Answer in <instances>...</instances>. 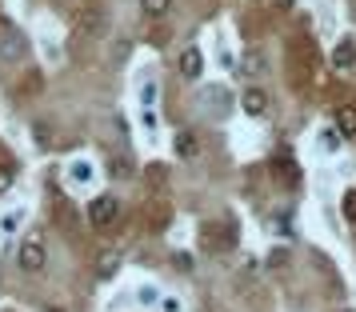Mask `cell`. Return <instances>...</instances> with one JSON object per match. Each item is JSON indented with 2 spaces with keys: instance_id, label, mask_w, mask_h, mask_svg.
<instances>
[{
  "instance_id": "cell-1",
  "label": "cell",
  "mask_w": 356,
  "mask_h": 312,
  "mask_svg": "<svg viewBox=\"0 0 356 312\" xmlns=\"http://www.w3.org/2000/svg\"><path fill=\"white\" fill-rule=\"evenodd\" d=\"M312 72H316V44H312V40H292V49H289V81L296 84V88H308Z\"/></svg>"
},
{
  "instance_id": "cell-2",
  "label": "cell",
  "mask_w": 356,
  "mask_h": 312,
  "mask_svg": "<svg viewBox=\"0 0 356 312\" xmlns=\"http://www.w3.org/2000/svg\"><path fill=\"white\" fill-rule=\"evenodd\" d=\"M116 216H120V200H116L113 192H104V197L88 200V220H92L97 229H108Z\"/></svg>"
},
{
  "instance_id": "cell-3",
  "label": "cell",
  "mask_w": 356,
  "mask_h": 312,
  "mask_svg": "<svg viewBox=\"0 0 356 312\" xmlns=\"http://www.w3.org/2000/svg\"><path fill=\"white\" fill-rule=\"evenodd\" d=\"M44 264H49L44 240H40V236H29V240L20 245V268H24V272H40Z\"/></svg>"
},
{
  "instance_id": "cell-4",
  "label": "cell",
  "mask_w": 356,
  "mask_h": 312,
  "mask_svg": "<svg viewBox=\"0 0 356 312\" xmlns=\"http://www.w3.org/2000/svg\"><path fill=\"white\" fill-rule=\"evenodd\" d=\"M76 24H81V33H84V36H104V28H108V17H104V8L88 4V8H81Z\"/></svg>"
},
{
  "instance_id": "cell-5",
  "label": "cell",
  "mask_w": 356,
  "mask_h": 312,
  "mask_svg": "<svg viewBox=\"0 0 356 312\" xmlns=\"http://www.w3.org/2000/svg\"><path fill=\"white\" fill-rule=\"evenodd\" d=\"M241 108L248 116H264L268 113V92H264V88H248V92L241 97Z\"/></svg>"
},
{
  "instance_id": "cell-6",
  "label": "cell",
  "mask_w": 356,
  "mask_h": 312,
  "mask_svg": "<svg viewBox=\"0 0 356 312\" xmlns=\"http://www.w3.org/2000/svg\"><path fill=\"white\" fill-rule=\"evenodd\" d=\"M200 72H204V56H200V49H184L180 52V76L196 81Z\"/></svg>"
},
{
  "instance_id": "cell-7",
  "label": "cell",
  "mask_w": 356,
  "mask_h": 312,
  "mask_svg": "<svg viewBox=\"0 0 356 312\" xmlns=\"http://www.w3.org/2000/svg\"><path fill=\"white\" fill-rule=\"evenodd\" d=\"M332 65H337V68H353L356 65V40H353V36L337 40V49H332Z\"/></svg>"
},
{
  "instance_id": "cell-8",
  "label": "cell",
  "mask_w": 356,
  "mask_h": 312,
  "mask_svg": "<svg viewBox=\"0 0 356 312\" xmlns=\"http://www.w3.org/2000/svg\"><path fill=\"white\" fill-rule=\"evenodd\" d=\"M337 129L340 136H356V104H340L337 108Z\"/></svg>"
},
{
  "instance_id": "cell-9",
  "label": "cell",
  "mask_w": 356,
  "mask_h": 312,
  "mask_svg": "<svg viewBox=\"0 0 356 312\" xmlns=\"http://www.w3.org/2000/svg\"><path fill=\"white\" fill-rule=\"evenodd\" d=\"M273 172H276V184H280V188H296V184H300V172H296V165H276Z\"/></svg>"
},
{
  "instance_id": "cell-10",
  "label": "cell",
  "mask_w": 356,
  "mask_h": 312,
  "mask_svg": "<svg viewBox=\"0 0 356 312\" xmlns=\"http://www.w3.org/2000/svg\"><path fill=\"white\" fill-rule=\"evenodd\" d=\"M177 152L184 156V161H193L196 152H200V140H196L193 132H180V136H177Z\"/></svg>"
},
{
  "instance_id": "cell-11",
  "label": "cell",
  "mask_w": 356,
  "mask_h": 312,
  "mask_svg": "<svg viewBox=\"0 0 356 312\" xmlns=\"http://www.w3.org/2000/svg\"><path fill=\"white\" fill-rule=\"evenodd\" d=\"M68 176H72V184H92V165L88 161H72L68 165Z\"/></svg>"
},
{
  "instance_id": "cell-12",
  "label": "cell",
  "mask_w": 356,
  "mask_h": 312,
  "mask_svg": "<svg viewBox=\"0 0 356 312\" xmlns=\"http://www.w3.org/2000/svg\"><path fill=\"white\" fill-rule=\"evenodd\" d=\"M316 145H321V152H337L340 148V129H321L316 132Z\"/></svg>"
},
{
  "instance_id": "cell-13",
  "label": "cell",
  "mask_w": 356,
  "mask_h": 312,
  "mask_svg": "<svg viewBox=\"0 0 356 312\" xmlns=\"http://www.w3.org/2000/svg\"><path fill=\"white\" fill-rule=\"evenodd\" d=\"M24 224V213H8V216H0V236H13V232Z\"/></svg>"
},
{
  "instance_id": "cell-14",
  "label": "cell",
  "mask_w": 356,
  "mask_h": 312,
  "mask_svg": "<svg viewBox=\"0 0 356 312\" xmlns=\"http://www.w3.org/2000/svg\"><path fill=\"white\" fill-rule=\"evenodd\" d=\"M244 72H248V76L264 72V56H260V52H248V56H244Z\"/></svg>"
},
{
  "instance_id": "cell-15",
  "label": "cell",
  "mask_w": 356,
  "mask_h": 312,
  "mask_svg": "<svg viewBox=\"0 0 356 312\" xmlns=\"http://www.w3.org/2000/svg\"><path fill=\"white\" fill-rule=\"evenodd\" d=\"M140 4H145V13H148V17H164L172 0H140Z\"/></svg>"
},
{
  "instance_id": "cell-16",
  "label": "cell",
  "mask_w": 356,
  "mask_h": 312,
  "mask_svg": "<svg viewBox=\"0 0 356 312\" xmlns=\"http://www.w3.org/2000/svg\"><path fill=\"white\" fill-rule=\"evenodd\" d=\"M344 220H348V224H356V188H348V192H344Z\"/></svg>"
},
{
  "instance_id": "cell-17",
  "label": "cell",
  "mask_w": 356,
  "mask_h": 312,
  "mask_svg": "<svg viewBox=\"0 0 356 312\" xmlns=\"http://www.w3.org/2000/svg\"><path fill=\"white\" fill-rule=\"evenodd\" d=\"M164 181H168V168H164V165H152V168H148V184H152V188H161Z\"/></svg>"
},
{
  "instance_id": "cell-18",
  "label": "cell",
  "mask_w": 356,
  "mask_h": 312,
  "mask_svg": "<svg viewBox=\"0 0 356 312\" xmlns=\"http://www.w3.org/2000/svg\"><path fill=\"white\" fill-rule=\"evenodd\" d=\"M33 136L40 140V145H52V129L44 124V120H36V124H33Z\"/></svg>"
},
{
  "instance_id": "cell-19",
  "label": "cell",
  "mask_w": 356,
  "mask_h": 312,
  "mask_svg": "<svg viewBox=\"0 0 356 312\" xmlns=\"http://www.w3.org/2000/svg\"><path fill=\"white\" fill-rule=\"evenodd\" d=\"M100 272H104V277L116 272V252H104V256H100Z\"/></svg>"
},
{
  "instance_id": "cell-20",
  "label": "cell",
  "mask_w": 356,
  "mask_h": 312,
  "mask_svg": "<svg viewBox=\"0 0 356 312\" xmlns=\"http://www.w3.org/2000/svg\"><path fill=\"white\" fill-rule=\"evenodd\" d=\"M273 8H276V13H292V8H296V0H273Z\"/></svg>"
},
{
  "instance_id": "cell-21",
  "label": "cell",
  "mask_w": 356,
  "mask_h": 312,
  "mask_svg": "<svg viewBox=\"0 0 356 312\" xmlns=\"http://www.w3.org/2000/svg\"><path fill=\"white\" fill-rule=\"evenodd\" d=\"M8 184H13V172H8V165H0V192H4Z\"/></svg>"
},
{
  "instance_id": "cell-22",
  "label": "cell",
  "mask_w": 356,
  "mask_h": 312,
  "mask_svg": "<svg viewBox=\"0 0 356 312\" xmlns=\"http://www.w3.org/2000/svg\"><path fill=\"white\" fill-rule=\"evenodd\" d=\"M49 312H60V309H49Z\"/></svg>"
},
{
  "instance_id": "cell-23",
  "label": "cell",
  "mask_w": 356,
  "mask_h": 312,
  "mask_svg": "<svg viewBox=\"0 0 356 312\" xmlns=\"http://www.w3.org/2000/svg\"><path fill=\"white\" fill-rule=\"evenodd\" d=\"M344 312H353V309H344Z\"/></svg>"
}]
</instances>
